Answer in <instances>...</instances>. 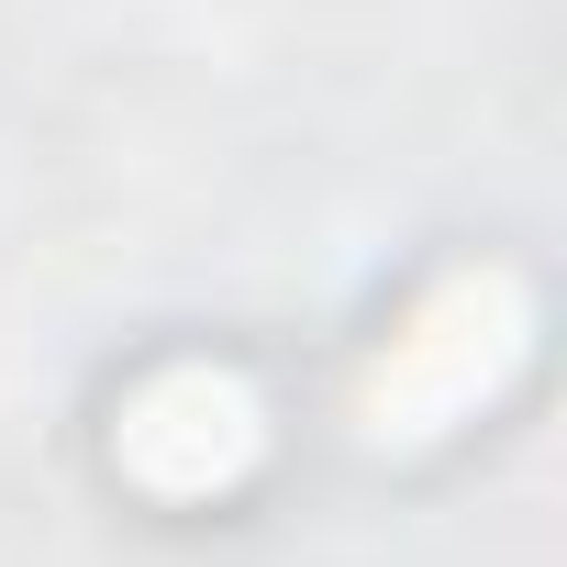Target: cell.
Wrapping results in <instances>:
<instances>
[{"instance_id":"1","label":"cell","mask_w":567,"mask_h":567,"mask_svg":"<svg viewBox=\"0 0 567 567\" xmlns=\"http://www.w3.org/2000/svg\"><path fill=\"white\" fill-rule=\"evenodd\" d=\"M523 357V301L512 278H445V290L390 334L379 379H368V434H445L456 412H478Z\"/></svg>"},{"instance_id":"2","label":"cell","mask_w":567,"mask_h":567,"mask_svg":"<svg viewBox=\"0 0 567 567\" xmlns=\"http://www.w3.org/2000/svg\"><path fill=\"white\" fill-rule=\"evenodd\" d=\"M245 456H256V401L212 368H178L123 412V467L145 489H223Z\"/></svg>"}]
</instances>
